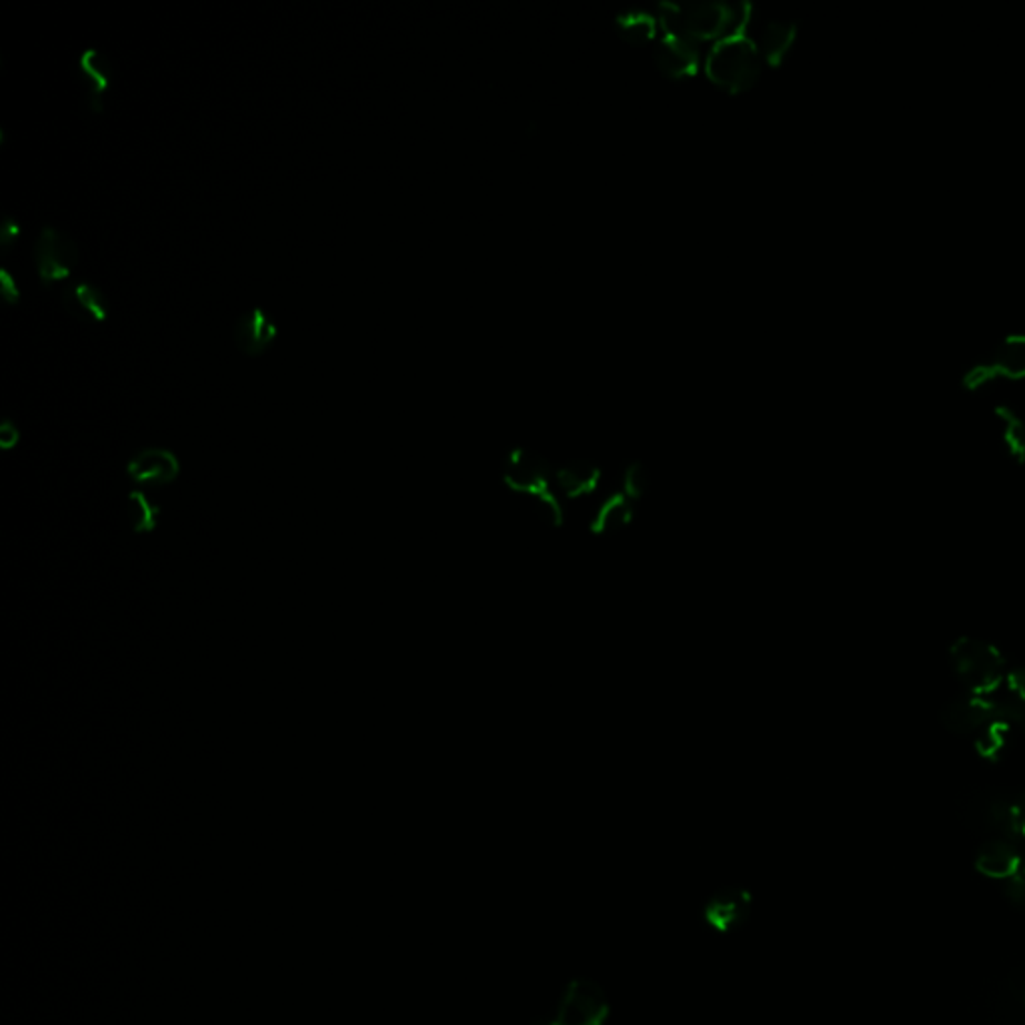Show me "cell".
<instances>
[{"mask_svg":"<svg viewBox=\"0 0 1025 1025\" xmlns=\"http://www.w3.org/2000/svg\"><path fill=\"white\" fill-rule=\"evenodd\" d=\"M659 21L666 32L683 37L689 41L723 39L743 32L748 22V2H718V0H691V2H659Z\"/></svg>","mask_w":1025,"mask_h":1025,"instance_id":"obj_1","label":"cell"},{"mask_svg":"<svg viewBox=\"0 0 1025 1025\" xmlns=\"http://www.w3.org/2000/svg\"><path fill=\"white\" fill-rule=\"evenodd\" d=\"M950 663L967 693L992 698L1009 667L997 647L975 637H960L950 649Z\"/></svg>","mask_w":1025,"mask_h":1025,"instance_id":"obj_2","label":"cell"},{"mask_svg":"<svg viewBox=\"0 0 1025 1025\" xmlns=\"http://www.w3.org/2000/svg\"><path fill=\"white\" fill-rule=\"evenodd\" d=\"M708 72L713 82L738 93L758 81L761 52L745 32L719 39L708 57Z\"/></svg>","mask_w":1025,"mask_h":1025,"instance_id":"obj_3","label":"cell"},{"mask_svg":"<svg viewBox=\"0 0 1025 1025\" xmlns=\"http://www.w3.org/2000/svg\"><path fill=\"white\" fill-rule=\"evenodd\" d=\"M557 1025H603L609 1015L606 992L591 980H574L555 1005Z\"/></svg>","mask_w":1025,"mask_h":1025,"instance_id":"obj_4","label":"cell"},{"mask_svg":"<svg viewBox=\"0 0 1025 1025\" xmlns=\"http://www.w3.org/2000/svg\"><path fill=\"white\" fill-rule=\"evenodd\" d=\"M1025 375V335L1014 333L997 341L994 349L987 351L982 359L964 375L965 387H980L985 380L995 377H1024Z\"/></svg>","mask_w":1025,"mask_h":1025,"instance_id":"obj_5","label":"cell"},{"mask_svg":"<svg viewBox=\"0 0 1025 1025\" xmlns=\"http://www.w3.org/2000/svg\"><path fill=\"white\" fill-rule=\"evenodd\" d=\"M34 263L42 283L64 278L79 263V245L64 229L44 225L34 243Z\"/></svg>","mask_w":1025,"mask_h":1025,"instance_id":"obj_6","label":"cell"},{"mask_svg":"<svg viewBox=\"0 0 1025 1025\" xmlns=\"http://www.w3.org/2000/svg\"><path fill=\"white\" fill-rule=\"evenodd\" d=\"M551 463L545 459L541 453L515 447L507 453L503 461V481L515 493H524L527 497H535L539 493L549 491Z\"/></svg>","mask_w":1025,"mask_h":1025,"instance_id":"obj_7","label":"cell"},{"mask_svg":"<svg viewBox=\"0 0 1025 1025\" xmlns=\"http://www.w3.org/2000/svg\"><path fill=\"white\" fill-rule=\"evenodd\" d=\"M997 718L994 699L965 693L945 703L940 719L942 725L955 735H977L982 729Z\"/></svg>","mask_w":1025,"mask_h":1025,"instance_id":"obj_8","label":"cell"},{"mask_svg":"<svg viewBox=\"0 0 1025 1025\" xmlns=\"http://www.w3.org/2000/svg\"><path fill=\"white\" fill-rule=\"evenodd\" d=\"M751 893L745 887L729 885L713 893L706 903V922L719 933L735 932L751 915Z\"/></svg>","mask_w":1025,"mask_h":1025,"instance_id":"obj_9","label":"cell"},{"mask_svg":"<svg viewBox=\"0 0 1025 1025\" xmlns=\"http://www.w3.org/2000/svg\"><path fill=\"white\" fill-rule=\"evenodd\" d=\"M126 473L134 483L159 487L175 481L181 473V463L171 449L144 447L141 451L134 453L133 459L126 463Z\"/></svg>","mask_w":1025,"mask_h":1025,"instance_id":"obj_10","label":"cell"},{"mask_svg":"<svg viewBox=\"0 0 1025 1025\" xmlns=\"http://www.w3.org/2000/svg\"><path fill=\"white\" fill-rule=\"evenodd\" d=\"M278 325L267 308L251 307L235 323V343L245 355H261L277 337Z\"/></svg>","mask_w":1025,"mask_h":1025,"instance_id":"obj_11","label":"cell"},{"mask_svg":"<svg viewBox=\"0 0 1025 1025\" xmlns=\"http://www.w3.org/2000/svg\"><path fill=\"white\" fill-rule=\"evenodd\" d=\"M79 74H81L87 104L93 113H103L104 97L113 81V62L97 47H87L79 57Z\"/></svg>","mask_w":1025,"mask_h":1025,"instance_id":"obj_12","label":"cell"},{"mask_svg":"<svg viewBox=\"0 0 1025 1025\" xmlns=\"http://www.w3.org/2000/svg\"><path fill=\"white\" fill-rule=\"evenodd\" d=\"M62 305L81 321H104L111 311V298L97 283L82 278L62 288Z\"/></svg>","mask_w":1025,"mask_h":1025,"instance_id":"obj_13","label":"cell"},{"mask_svg":"<svg viewBox=\"0 0 1025 1025\" xmlns=\"http://www.w3.org/2000/svg\"><path fill=\"white\" fill-rule=\"evenodd\" d=\"M656 61L673 79L691 77L699 69L698 42L666 32L657 42Z\"/></svg>","mask_w":1025,"mask_h":1025,"instance_id":"obj_14","label":"cell"},{"mask_svg":"<svg viewBox=\"0 0 1025 1025\" xmlns=\"http://www.w3.org/2000/svg\"><path fill=\"white\" fill-rule=\"evenodd\" d=\"M1019 863L1022 853L1017 850L1015 841L990 840L977 851L975 870L990 880L1007 882L1019 870Z\"/></svg>","mask_w":1025,"mask_h":1025,"instance_id":"obj_15","label":"cell"},{"mask_svg":"<svg viewBox=\"0 0 1025 1025\" xmlns=\"http://www.w3.org/2000/svg\"><path fill=\"white\" fill-rule=\"evenodd\" d=\"M555 481L569 499H579L597 489L601 481V469L593 461L574 459L555 471Z\"/></svg>","mask_w":1025,"mask_h":1025,"instance_id":"obj_16","label":"cell"},{"mask_svg":"<svg viewBox=\"0 0 1025 1025\" xmlns=\"http://www.w3.org/2000/svg\"><path fill=\"white\" fill-rule=\"evenodd\" d=\"M798 22L788 19H769L763 22L759 32L758 49L765 61L778 64L790 51L791 42L795 41Z\"/></svg>","mask_w":1025,"mask_h":1025,"instance_id":"obj_17","label":"cell"},{"mask_svg":"<svg viewBox=\"0 0 1025 1025\" xmlns=\"http://www.w3.org/2000/svg\"><path fill=\"white\" fill-rule=\"evenodd\" d=\"M1017 733L1009 721L1004 718H995L992 723H987L977 735H974L975 751L980 758L985 761H999L1005 753L1009 751V745Z\"/></svg>","mask_w":1025,"mask_h":1025,"instance_id":"obj_18","label":"cell"},{"mask_svg":"<svg viewBox=\"0 0 1025 1025\" xmlns=\"http://www.w3.org/2000/svg\"><path fill=\"white\" fill-rule=\"evenodd\" d=\"M631 521H633V503L629 501L623 493H616L599 507L589 529L595 535L617 534Z\"/></svg>","mask_w":1025,"mask_h":1025,"instance_id":"obj_19","label":"cell"},{"mask_svg":"<svg viewBox=\"0 0 1025 1025\" xmlns=\"http://www.w3.org/2000/svg\"><path fill=\"white\" fill-rule=\"evenodd\" d=\"M995 415L1002 420L1004 425V433H1002V439H1004L1005 449L1009 453V457L1017 463H1025V419L1017 413V410L1012 409L1009 405H997L995 407Z\"/></svg>","mask_w":1025,"mask_h":1025,"instance_id":"obj_20","label":"cell"},{"mask_svg":"<svg viewBox=\"0 0 1025 1025\" xmlns=\"http://www.w3.org/2000/svg\"><path fill=\"white\" fill-rule=\"evenodd\" d=\"M617 32L631 42H646L656 34L657 21L651 12L629 9L619 12L616 19Z\"/></svg>","mask_w":1025,"mask_h":1025,"instance_id":"obj_21","label":"cell"},{"mask_svg":"<svg viewBox=\"0 0 1025 1025\" xmlns=\"http://www.w3.org/2000/svg\"><path fill=\"white\" fill-rule=\"evenodd\" d=\"M129 499H131V505H133L134 531H136V534H151L154 527H156V517H159L161 509L154 507L153 503L149 501V497H146L143 491L131 493Z\"/></svg>","mask_w":1025,"mask_h":1025,"instance_id":"obj_22","label":"cell"},{"mask_svg":"<svg viewBox=\"0 0 1025 1025\" xmlns=\"http://www.w3.org/2000/svg\"><path fill=\"white\" fill-rule=\"evenodd\" d=\"M531 501H534V509L535 512H537V517H539L544 524L549 525V527H561V525H564V507H561V503L555 497L554 493H539V495L531 497Z\"/></svg>","mask_w":1025,"mask_h":1025,"instance_id":"obj_23","label":"cell"},{"mask_svg":"<svg viewBox=\"0 0 1025 1025\" xmlns=\"http://www.w3.org/2000/svg\"><path fill=\"white\" fill-rule=\"evenodd\" d=\"M647 471L643 467V463L631 461L627 463L626 471H623V495L631 503L639 501L643 497V493L647 489Z\"/></svg>","mask_w":1025,"mask_h":1025,"instance_id":"obj_24","label":"cell"},{"mask_svg":"<svg viewBox=\"0 0 1025 1025\" xmlns=\"http://www.w3.org/2000/svg\"><path fill=\"white\" fill-rule=\"evenodd\" d=\"M995 703L997 718H1004L1012 723V728L1025 735V699L992 698Z\"/></svg>","mask_w":1025,"mask_h":1025,"instance_id":"obj_25","label":"cell"},{"mask_svg":"<svg viewBox=\"0 0 1025 1025\" xmlns=\"http://www.w3.org/2000/svg\"><path fill=\"white\" fill-rule=\"evenodd\" d=\"M992 698L1025 699V666L1009 669L1002 688Z\"/></svg>","mask_w":1025,"mask_h":1025,"instance_id":"obj_26","label":"cell"},{"mask_svg":"<svg viewBox=\"0 0 1025 1025\" xmlns=\"http://www.w3.org/2000/svg\"><path fill=\"white\" fill-rule=\"evenodd\" d=\"M1009 840L1025 841V791L1012 798V805H1009Z\"/></svg>","mask_w":1025,"mask_h":1025,"instance_id":"obj_27","label":"cell"},{"mask_svg":"<svg viewBox=\"0 0 1025 1025\" xmlns=\"http://www.w3.org/2000/svg\"><path fill=\"white\" fill-rule=\"evenodd\" d=\"M1005 893H1007V900L1014 903L1015 907L1025 910V872L1017 870V873L1007 880Z\"/></svg>","mask_w":1025,"mask_h":1025,"instance_id":"obj_28","label":"cell"},{"mask_svg":"<svg viewBox=\"0 0 1025 1025\" xmlns=\"http://www.w3.org/2000/svg\"><path fill=\"white\" fill-rule=\"evenodd\" d=\"M19 235H21V223H19V219L12 215H4V219H2V229H0V245H2V248L9 251Z\"/></svg>","mask_w":1025,"mask_h":1025,"instance_id":"obj_29","label":"cell"},{"mask_svg":"<svg viewBox=\"0 0 1025 1025\" xmlns=\"http://www.w3.org/2000/svg\"><path fill=\"white\" fill-rule=\"evenodd\" d=\"M0 291H2V297L7 298L9 303H17L21 298L19 283H17V278L12 277L11 271L7 267H0Z\"/></svg>","mask_w":1025,"mask_h":1025,"instance_id":"obj_30","label":"cell"},{"mask_svg":"<svg viewBox=\"0 0 1025 1025\" xmlns=\"http://www.w3.org/2000/svg\"><path fill=\"white\" fill-rule=\"evenodd\" d=\"M19 437H21L19 427L9 417L2 420V425H0V445L4 449H11L12 445H17V442H19Z\"/></svg>","mask_w":1025,"mask_h":1025,"instance_id":"obj_31","label":"cell"},{"mask_svg":"<svg viewBox=\"0 0 1025 1025\" xmlns=\"http://www.w3.org/2000/svg\"><path fill=\"white\" fill-rule=\"evenodd\" d=\"M531 1025H557V1022H555V1012L554 1014H545L541 1015V1017H537Z\"/></svg>","mask_w":1025,"mask_h":1025,"instance_id":"obj_32","label":"cell"},{"mask_svg":"<svg viewBox=\"0 0 1025 1025\" xmlns=\"http://www.w3.org/2000/svg\"><path fill=\"white\" fill-rule=\"evenodd\" d=\"M1019 872H1025V855H1022V863H1019Z\"/></svg>","mask_w":1025,"mask_h":1025,"instance_id":"obj_33","label":"cell"}]
</instances>
